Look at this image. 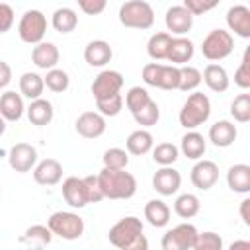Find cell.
Here are the masks:
<instances>
[{"instance_id": "45", "label": "cell", "mask_w": 250, "mask_h": 250, "mask_svg": "<svg viewBox=\"0 0 250 250\" xmlns=\"http://www.w3.org/2000/svg\"><path fill=\"white\" fill-rule=\"evenodd\" d=\"M219 2L221 0H184L182 6H186L193 16H201V14H207L213 8H217Z\"/></svg>"}, {"instance_id": "50", "label": "cell", "mask_w": 250, "mask_h": 250, "mask_svg": "<svg viewBox=\"0 0 250 250\" xmlns=\"http://www.w3.org/2000/svg\"><path fill=\"white\" fill-rule=\"evenodd\" d=\"M238 213H240L242 223H244L246 227H250V197H244V199L240 201V209H238Z\"/></svg>"}, {"instance_id": "2", "label": "cell", "mask_w": 250, "mask_h": 250, "mask_svg": "<svg viewBox=\"0 0 250 250\" xmlns=\"http://www.w3.org/2000/svg\"><path fill=\"white\" fill-rule=\"evenodd\" d=\"M98 184L104 193V199H129L137 193V180L125 168H102L98 174Z\"/></svg>"}, {"instance_id": "47", "label": "cell", "mask_w": 250, "mask_h": 250, "mask_svg": "<svg viewBox=\"0 0 250 250\" xmlns=\"http://www.w3.org/2000/svg\"><path fill=\"white\" fill-rule=\"evenodd\" d=\"M76 4H78V8H80L84 14H88V16H98V14H102V12L105 10L107 0H76Z\"/></svg>"}, {"instance_id": "33", "label": "cell", "mask_w": 250, "mask_h": 250, "mask_svg": "<svg viewBox=\"0 0 250 250\" xmlns=\"http://www.w3.org/2000/svg\"><path fill=\"white\" fill-rule=\"evenodd\" d=\"M199 207H201V203H199V197L195 193H182L174 201V213L182 219L195 217L199 213Z\"/></svg>"}, {"instance_id": "44", "label": "cell", "mask_w": 250, "mask_h": 250, "mask_svg": "<svg viewBox=\"0 0 250 250\" xmlns=\"http://www.w3.org/2000/svg\"><path fill=\"white\" fill-rule=\"evenodd\" d=\"M23 240H29L33 244H49L53 240V232H51V229L47 225H31L25 230Z\"/></svg>"}, {"instance_id": "41", "label": "cell", "mask_w": 250, "mask_h": 250, "mask_svg": "<svg viewBox=\"0 0 250 250\" xmlns=\"http://www.w3.org/2000/svg\"><path fill=\"white\" fill-rule=\"evenodd\" d=\"M102 160H104V166L105 168H113V170L127 168V164H129V152L123 150V148L113 146V148H107L104 152V158Z\"/></svg>"}, {"instance_id": "15", "label": "cell", "mask_w": 250, "mask_h": 250, "mask_svg": "<svg viewBox=\"0 0 250 250\" xmlns=\"http://www.w3.org/2000/svg\"><path fill=\"white\" fill-rule=\"evenodd\" d=\"M180 186H182V176L172 166H162L152 176V188L156 189V193H160L164 197L174 195L180 189Z\"/></svg>"}, {"instance_id": "30", "label": "cell", "mask_w": 250, "mask_h": 250, "mask_svg": "<svg viewBox=\"0 0 250 250\" xmlns=\"http://www.w3.org/2000/svg\"><path fill=\"white\" fill-rule=\"evenodd\" d=\"M170 45H172V33L158 31V33L150 35V39L146 43V53L152 61H164V59H168Z\"/></svg>"}, {"instance_id": "39", "label": "cell", "mask_w": 250, "mask_h": 250, "mask_svg": "<svg viewBox=\"0 0 250 250\" xmlns=\"http://www.w3.org/2000/svg\"><path fill=\"white\" fill-rule=\"evenodd\" d=\"M148 100H152L150 94H148L145 88H141V86H133V88H129V92L125 94V105H127V109H129L131 113H135L137 109H141Z\"/></svg>"}, {"instance_id": "5", "label": "cell", "mask_w": 250, "mask_h": 250, "mask_svg": "<svg viewBox=\"0 0 250 250\" xmlns=\"http://www.w3.org/2000/svg\"><path fill=\"white\" fill-rule=\"evenodd\" d=\"M143 80L148 86L160 90H178L180 84V66L176 64H160L148 62L143 66Z\"/></svg>"}, {"instance_id": "22", "label": "cell", "mask_w": 250, "mask_h": 250, "mask_svg": "<svg viewBox=\"0 0 250 250\" xmlns=\"http://www.w3.org/2000/svg\"><path fill=\"white\" fill-rule=\"evenodd\" d=\"M193 53H195V47H193L191 39H188L184 35L172 37V45H170V51H168V61L172 64H176V66L188 64L193 59Z\"/></svg>"}, {"instance_id": "9", "label": "cell", "mask_w": 250, "mask_h": 250, "mask_svg": "<svg viewBox=\"0 0 250 250\" xmlns=\"http://www.w3.org/2000/svg\"><path fill=\"white\" fill-rule=\"evenodd\" d=\"M197 229L191 223H180L162 236V250H193Z\"/></svg>"}, {"instance_id": "49", "label": "cell", "mask_w": 250, "mask_h": 250, "mask_svg": "<svg viewBox=\"0 0 250 250\" xmlns=\"http://www.w3.org/2000/svg\"><path fill=\"white\" fill-rule=\"evenodd\" d=\"M12 82V68L6 61H0V90Z\"/></svg>"}, {"instance_id": "52", "label": "cell", "mask_w": 250, "mask_h": 250, "mask_svg": "<svg viewBox=\"0 0 250 250\" xmlns=\"http://www.w3.org/2000/svg\"><path fill=\"white\" fill-rule=\"evenodd\" d=\"M4 133H6V119L0 115V137H2Z\"/></svg>"}, {"instance_id": "27", "label": "cell", "mask_w": 250, "mask_h": 250, "mask_svg": "<svg viewBox=\"0 0 250 250\" xmlns=\"http://www.w3.org/2000/svg\"><path fill=\"white\" fill-rule=\"evenodd\" d=\"M205 139L201 133H197L195 129H189L184 137H182V143H180V150L184 156L191 158V160H199L203 154H205Z\"/></svg>"}, {"instance_id": "17", "label": "cell", "mask_w": 250, "mask_h": 250, "mask_svg": "<svg viewBox=\"0 0 250 250\" xmlns=\"http://www.w3.org/2000/svg\"><path fill=\"white\" fill-rule=\"evenodd\" d=\"M227 25L230 31H234V35L248 39L250 37V8L236 4L232 8H229L227 12Z\"/></svg>"}, {"instance_id": "32", "label": "cell", "mask_w": 250, "mask_h": 250, "mask_svg": "<svg viewBox=\"0 0 250 250\" xmlns=\"http://www.w3.org/2000/svg\"><path fill=\"white\" fill-rule=\"evenodd\" d=\"M43 90H45V80L37 72H23L20 76V94L21 96L35 100V98H41Z\"/></svg>"}, {"instance_id": "1", "label": "cell", "mask_w": 250, "mask_h": 250, "mask_svg": "<svg viewBox=\"0 0 250 250\" xmlns=\"http://www.w3.org/2000/svg\"><path fill=\"white\" fill-rule=\"evenodd\" d=\"M109 242L121 250H146L148 240L143 234V221L129 215L119 219L107 232Z\"/></svg>"}, {"instance_id": "36", "label": "cell", "mask_w": 250, "mask_h": 250, "mask_svg": "<svg viewBox=\"0 0 250 250\" xmlns=\"http://www.w3.org/2000/svg\"><path fill=\"white\" fill-rule=\"evenodd\" d=\"M180 148L174 143H160L156 146H152V160L160 166H172L178 160Z\"/></svg>"}, {"instance_id": "21", "label": "cell", "mask_w": 250, "mask_h": 250, "mask_svg": "<svg viewBox=\"0 0 250 250\" xmlns=\"http://www.w3.org/2000/svg\"><path fill=\"white\" fill-rule=\"evenodd\" d=\"M236 135H238L236 125L229 119H221L215 125H211V129H209V141L215 146H221V148L230 146L236 141Z\"/></svg>"}, {"instance_id": "14", "label": "cell", "mask_w": 250, "mask_h": 250, "mask_svg": "<svg viewBox=\"0 0 250 250\" xmlns=\"http://www.w3.org/2000/svg\"><path fill=\"white\" fill-rule=\"evenodd\" d=\"M166 29L174 35H186L193 27V14L186 6H172L164 16Z\"/></svg>"}, {"instance_id": "18", "label": "cell", "mask_w": 250, "mask_h": 250, "mask_svg": "<svg viewBox=\"0 0 250 250\" xmlns=\"http://www.w3.org/2000/svg\"><path fill=\"white\" fill-rule=\"evenodd\" d=\"M62 178V164L55 158H45L33 166V180L41 186H55Z\"/></svg>"}, {"instance_id": "29", "label": "cell", "mask_w": 250, "mask_h": 250, "mask_svg": "<svg viewBox=\"0 0 250 250\" xmlns=\"http://www.w3.org/2000/svg\"><path fill=\"white\" fill-rule=\"evenodd\" d=\"M170 207L162 201V199H150L146 205H145V219L152 225V227H156V229H160V227H166L168 223H170Z\"/></svg>"}, {"instance_id": "42", "label": "cell", "mask_w": 250, "mask_h": 250, "mask_svg": "<svg viewBox=\"0 0 250 250\" xmlns=\"http://www.w3.org/2000/svg\"><path fill=\"white\" fill-rule=\"evenodd\" d=\"M223 248V238L217 232H197L195 242H193V250H221Z\"/></svg>"}, {"instance_id": "4", "label": "cell", "mask_w": 250, "mask_h": 250, "mask_svg": "<svg viewBox=\"0 0 250 250\" xmlns=\"http://www.w3.org/2000/svg\"><path fill=\"white\" fill-rule=\"evenodd\" d=\"M119 21L129 29H150L154 25V10L145 0H129L119 8Z\"/></svg>"}, {"instance_id": "38", "label": "cell", "mask_w": 250, "mask_h": 250, "mask_svg": "<svg viewBox=\"0 0 250 250\" xmlns=\"http://www.w3.org/2000/svg\"><path fill=\"white\" fill-rule=\"evenodd\" d=\"M230 115L238 123L250 121V94H238L230 104Z\"/></svg>"}, {"instance_id": "6", "label": "cell", "mask_w": 250, "mask_h": 250, "mask_svg": "<svg viewBox=\"0 0 250 250\" xmlns=\"http://www.w3.org/2000/svg\"><path fill=\"white\" fill-rule=\"evenodd\" d=\"M47 227L53 234L64 240H76L84 234V219L72 211H57L49 217Z\"/></svg>"}, {"instance_id": "12", "label": "cell", "mask_w": 250, "mask_h": 250, "mask_svg": "<svg viewBox=\"0 0 250 250\" xmlns=\"http://www.w3.org/2000/svg\"><path fill=\"white\" fill-rule=\"evenodd\" d=\"M105 117L100 111H84L78 115L74 129L84 139H98L105 133Z\"/></svg>"}, {"instance_id": "10", "label": "cell", "mask_w": 250, "mask_h": 250, "mask_svg": "<svg viewBox=\"0 0 250 250\" xmlns=\"http://www.w3.org/2000/svg\"><path fill=\"white\" fill-rule=\"evenodd\" d=\"M121 88H123V76H121V72L111 70V68L102 70L92 82V94L96 100L115 96L121 92Z\"/></svg>"}, {"instance_id": "26", "label": "cell", "mask_w": 250, "mask_h": 250, "mask_svg": "<svg viewBox=\"0 0 250 250\" xmlns=\"http://www.w3.org/2000/svg\"><path fill=\"white\" fill-rule=\"evenodd\" d=\"M201 80L207 84L209 90L221 94V92H227L229 90V74L225 70V66L221 64H207L203 74H201Z\"/></svg>"}, {"instance_id": "25", "label": "cell", "mask_w": 250, "mask_h": 250, "mask_svg": "<svg viewBox=\"0 0 250 250\" xmlns=\"http://www.w3.org/2000/svg\"><path fill=\"white\" fill-rule=\"evenodd\" d=\"M125 146H127V152H129V154L143 156V154H146V152L152 150V146H154V137H152V133L146 131V129H137V131H133V133L127 137Z\"/></svg>"}, {"instance_id": "7", "label": "cell", "mask_w": 250, "mask_h": 250, "mask_svg": "<svg viewBox=\"0 0 250 250\" xmlns=\"http://www.w3.org/2000/svg\"><path fill=\"white\" fill-rule=\"evenodd\" d=\"M234 49V37L227 29H213L201 43V53L207 61H223Z\"/></svg>"}, {"instance_id": "24", "label": "cell", "mask_w": 250, "mask_h": 250, "mask_svg": "<svg viewBox=\"0 0 250 250\" xmlns=\"http://www.w3.org/2000/svg\"><path fill=\"white\" fill-rule=\"evenodd\" d=\"M23 111H25V105H23L21 94L8 90L0 96V115L6 121H18L23 115Z\"/></svg>"}, {"instance_id": "8", "label": "cell", "mask_w": 250, "mask_h": 250, "mask_svg": "<svg viewBox=\"0 0 250 250\" xmlns=\"http://www.w3.org/2000/svg\"><path fill=\"white\" fill-rule=\"evenodd\" d=\"M47 33V18L41 10H27L20 23H18V35L23 43L29 45H37L43 41Z\"/></svg>"}, {"instance_id": "20", "label": "cell", "mask_w": 250, "mask_h": 250, "mask_svg": "<svg viewBox=\"0 0 250 250\" xmlns=\"http://www.w3.org/2000/svg\"><path fill=\"white\" fill-rule=\"evenodd\" d=\"M111 57H113L111 45H109L107 41H104V39H94V41H90V43L86 45V49H84V59H86V62H88L90 66H96V68L105 66V64L111 61Z\"/></svg>"}, {"instance_id": "13", "label": "cell", "mask_w": 250, "mask_h": 250, "mask_svg": "<svg viewBox=\"0 0 250 250\" xmlns=\"http://www.w3.org/2000/svg\"><path fill=\"white\" fill-rule=\"evenodd\" d=\"M217 180H219V166L213 160L199 158L191 168V184L201 191L211 189L217 184Z\"/></svg>"}, {"instance_id": "37", "label": "cell", "mask_w": 250, "mask_h": 250, "mask_svg": "<svg viewBox=\"0 0 250 250\" xmlns=\"http://www.w3.org/2000/svg\"><path fill=\"white\" fill-rule=\"evenodd\" d=\"M199 84H201V72L195 66L182 64L180 66V84H178V90H182V92H193Z\"/></svg>"}, {"instance_id": "31", "label": "cell", "mask_w": 250, "mask_h": 250, "mask_svg": "<svg viewBox=\"0 0 250 250\" xmlns=\"http://www.w3.org/2000/svg\"><path fill=\"white\" fill-rule=\"evenodd\" d=\"M51 23H53L55 31H59V33H70L78 25V14L72 8H57L53 12Z\"/></svg>"}, {"instance_id": "28", "label": "cell", "mask_w": 250, "mask_h": 250, "mask_svg": "<svg viewBox=\"0 0 250 250\" xmlns=\"http://www.w3.org/2000/svg\"><path fill=\"white\" fill-rule=\"evenodd\" d=\"M227 184L236 193H248L250 191V166L232 164L227 172Z\"/></svg>"}, {"instance_id": "48", "label": "cell", "mask_w": 250, "mask_h": 250, "mask_svg": "<svg viewBox=\"0 0 250 250\" xmlns=\"http://www.w3.org/2000/svg\"><path fill=\"white\" fill-rule=\"evenodd\" d=\"M14 25V10L10 4L0 2V33L10 31Z\"/></svg>"}, {"instance_id": "51", "label": "cell", "mask_w": 250, "mask_h": 250, "mask_svg": "<svg viewBox=\"0 0 250 250\" xmlns=\"http://www.w3.org/2000/svg\"><path fill=\"white\" fill-rule=\"evenodd\" d=\"M240 246L248 248V246H250V242H248V240H238V242H232V244H230V248H232V250H234V248H240Z\"/></svg>"}, {"instance_id": "46", "label": "cell", "mask_w": 250, "mask_h": 250, "mask_svg": "<svg viewBox=\"0 0 250 250\" xmlns=\"http://www.w3.org/2000/svg\"><path fill=\"white\" fill-rule=\"evenodd\" d=\"M84 184H86V191H88V201L90 203H98L104 199V193L100 189L98 184V176H84Z\"/></svg>"}, {"instance_id": "34", "label": "cell", "mask_w": 250, "mask_h": 250, "mask_svg": "<svg viewBox=\"0 0 250 250\" xmlns=\"http://www.w3.org/2000/svg\"><path fill=\"white\" fill-rule=\"evenodd\" d=\"M133 119L141 125V127H152L158 123L160 119V109H158V104L154 100H148L141 109H137L135 113H131Z\"/></svg>"}, {"instance_id": "43", "label": "cell", "mask_w": 250, "mask_h": 250, "mask_svg": "<svg viewBox=\"0 0 250 250\" xmlns=\"http://www.w3.org/2000/svg\"><path fill=\"white\" fill-rule=\"evenodd\" d=\"M234 84L242 90L250 88V49H246L242 55V61L234 72Z\"/></svg>"}, {"instance_id": "23", "label": "cell", "mask_w": 250, "mask_h": 250, "mask_svg": "<svg viewBox=\"0 0 250 250\" xmlns=\"http://www.w3.org/2000/svg\"><path fill=\"white\" fill-rule=\"evenodd\" d=\"M27 113V119L31 121V125H37V127H43V125H49L53 121V115H55V109H53V104L45 98H35L31 100L29 107L25 109Z\"/></svg>"}, {"instance_id": "35", "label": "cell", "mask_w": 250, "mask_h": 250, "mask_svg": "<svg viewBox=\"0 0 250 250\" xmlns=\"http://www.w3.org/2000/svg\"><path fill=\"white\" fill-rule=\"evenodd\" d=\"M45 80V86L51 90V92H55V94H62V92H66L68 90V86H70V78H68V74H66V70H62V68H49L47 70V76L43 78Z\"/></svg>"}, {"instance_id": "11", "label": "cell", "mask_w": 250, "mask_h": 250, "mask_svg": "<svg viewBox=\"0 0 250 250\" xmlns=\"http://www.w3.org/2000/svg\"><path fill=\"white\" fill-rule=\"evenodd\" d=\"M37 162V150L27 143H16L8 152V164L14 172L25 174Z\"/></svg>"}, {"instance_id": "19", "label": "cell", "mask_w": 250, "mask_h": 250, "mask_svg": "<svg viewBox=\"0 0 250 250\" xmlns=\"http://www.w3.org/2000/svg\"><path fill=\"white\" fill-rule=\"evenodd\" d=\"M59 49L55 43L51 41H41L37 43L33 49H31V61L37 68L41 70H49V68H55L57 62H59Z\"/></svg>"}, {"instance_id": "16", "label": "cell", "mask_w": 250, "mask_h": 250, "mask_svg": "<svg viewBox=\"0 0 250 250\" xmlns=\"http://www.w3.org/2000/svg\"><path fill=\"white\" fill-rule=\"evenodd\" d=\"M62 197L64 201L74 207V209H82L86 207L90 201H88V191H86V184H84V178H76V176H68L64 182H62Z\"/></svg>"}, {"instance_id": "40", "label": "cell", "mask_w": 250, "mask_h": 250, "mask_svg": "<svg viewBox=\"0 0 250 250\" xmlns=\"http://www.w3.org/2000/svg\"><path fill=\"white\" fill-rule=\"evenodd\" d=\"M96 107L104 117H115L123 109V96L115 94V96H109L104 100H96Z\"/></svg>"}, {"instance_id": "3", "label": "cell", "mask_w": 250, "mask_h": 250, "mask_svg": "<svg viewBox=\"0 0 250 250\" xmlns=\"http://www.w3.org/2000/svg\"><path fill=\"white\" fill-rule=\"evenodd\" d=\"M211 115V100L203 94V92H191L188 96V100L184 102L182 109H180V125L184 129H197L199 125H203Z\"/></svg>"}]
</instances>
